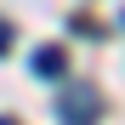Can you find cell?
Returning a JSON list of instances; mask_svg holds the SVG:
<instances>
[{
  "label": "cell",
  "instance_id": "cell-1",
  "mask_svg": "<svg viewBox=\"0 0 125 125\" xmlns=\"http://www.w3.org/2000/svg\"><path fill=\"white\" fill-rule=\"evenodd\" d=\"M57 114H62V125H97V102H91V91H68L57 102Z\"/></svg>",
  "mask_w": 125,
  "mask_h": 125
},
{
  "label": "cell",
  "instance_id": "cell-2",
  "mask_svg": "<svg viewBox=\"0 0 125 125\" xmlns=\"http://www.w3.org/2000/svg\"><path fill=\"white\" fill-rule=\"evenodd\" d=\"M34 74L40 80H62V74H68V51H62V46H40L34 51Z\"/></svg>",
  "mask_w": 125,
  "mask_h": 125
},
{
  "label": "cell",
  "instance_id": "cell-3",
  "mask_svg": "<svg viewBox=\"0 0 125 125\" xmlns=\"http://www.w3.org/2000/svg\"><path fill=\"white\" fill-rule=\"evenodd\" d=\"M6 51H11V29L0 23V57H6Z\"/></svg>",
  "mask_w": 125,
  "mask_h": 125
},
{
  "label": "cell",
  "instance_id": "cell-4",
  "mask_svg": "<svg viewBox=\"0 0 125 125\" xmlns=\"http://www.w3.org/2000/svg\"><path fill=\"white\" fill-rule=\"evenodd\" d=\"M0 125H17V119H0Z\"/></svg>",
  "mask_w": 125,
  "mask_h": 125
}]
</instances>
